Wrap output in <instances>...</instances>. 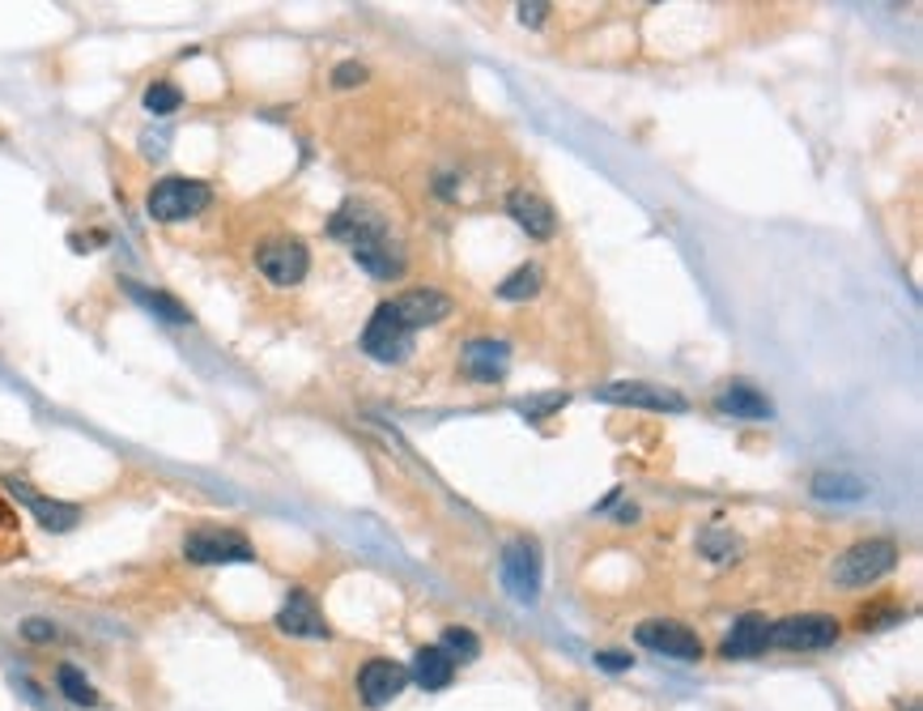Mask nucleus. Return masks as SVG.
<instances>
[{
  "label": "nucleus",
  "mask_w": 923,
  "mask_h": 711,
  "mask_svg": "<svg viewBox=\"0 0 923 711\" xmlns=\"http://www.w3.org/2000/svg\"><path fill=\"white\" fill-rule=\"evenodd\" d=\"M332 235L346 238L349 252H353V260L366 269L371 277H400L405 273V256H400V247H396V238L387 235L384 218H375V213H366V209H341L337 218H332Z\"/></svg>",
  "instance_id": "1"
},
{
  "label": "nucleus",
  "mask_w": 923,
  "mask_h": 711,
  "mask_svg": "<svg viewBox=\"0 0 923 711\" xmlns=\"http://www.w3.org/2000/svg\"><path fill=\"white\" fill-rule=\"evenodd\" d=\"M209 200H213L209 184L184 179V175H166V179H157L150 188V218H157V222H188Z\"/></svg>",
  "instance_id": "2"
},
{
  "label": "nucleus",
  "mask_w": 923,
  "mask_h": 711,
  "mask_svg": "<svg viewBox=\"0 0 923 711\" xmlns=\"http://www.w3.org/2000/svg\"><path fill=\"white\" fill-rule=\"evenodd\" d=\"M839 639V622L830 614H792L783 622H770L767 648H787V652H817Z\"/></svg>",
  "instance_id": "3"
},
{
  "label": "nucleus",
  "mask_w": 923,
  "mask_h": 711,
  "mask_svg": "<svg viewBox=\"0 0 923 711\" xmlns=\"http://www.w3.org/2000/svg\"><path fill=\"white\" fill-rule=\"evenodd\" d=\"M898 562V546L885 541V537H873V541H860L834 562V580L846 584V588H864L873 580H881L885 571Z\"/></svg>",
  "instance_id": "4"
},
{
  "label": "nucleus",
  "mask_w": 923,
  "mask_h": 711,
  "mask_svg": "<svg viewBox=\"0 0 923 711\" xmlns=\"http://www.w3.org/2000/svg\"><path fill=\"white\" fill-rule=\"evenodd\" d=\"M362 350L375 358V362H405L413 354V333L405 328V319L396 316L392 303H379L375 316L362 333Z\"/></svg>",
  "instance_id": "5"
},
{
  "label": "nucleus",
  "mask_w": 923,
  "mask_h": 711,
  "mask_svg": "<svg viewBox=\"0 0 923 711\" xmlns=\"http://www.w3.org/2000/svg\"><path fill=\"white\" fill-rule=\"evenodd\" d=\"M184 553L192 562H252L256 558L247 537L234 528H196L184 541Z\"/></svg>",
  "instance_id": "6"
},
{
  "label": "nucleus",
  "mask_w": 923,
  "mask_h": 711,
  "mask_svg": "<svg viewBox=\"0 0 923 711\" xmlns=\"http://www.w3.org/2000/svg\"><path fill=\"white\" fill-rule=\"evenodd\" d=\"M256 265L260 273L269 277L272 285H299L307 277V247L299 238H272L256 252Z\"/></svg>",
  "instance_id": "7"
},
{
  "label": "nucleus",
  "mask_w": 923,
  "mask_h": 711,
  "mask_svg": "<svg viewBox=\"0 0 923 711\" xmlns=\"http://www.w3.org/2000/svg\"><path fill=\"white\" fill-rule=\"evenodd\" d=\"M634 639L652 652H664V656H677V661H702V639L681 627V622H643Z\"/></svg>",
  "instance_id": "8"
},
{
  "label": "nucleus",
  "mask_w": 923,
  "mask_h": 711,
  "mask_svg": "<svg viewBox=\"0 0 923 711\" xmlns=\"http://www.w3.org/2000/svg\"><path fill=\"white\" fill-rule=\"evenodd\" d=\"M600 400L614 405H639V409H655V413H686V396L673 388H655V384H605Z\"/></svg>",
  "instance_id": "9"
},
{
  "label": "nucleus",
  "mask_w": 923,
  "mask_h": 711,
  "mask_svg": "<svg viewBox=\"0 0 923 711\" xmlns=\"http://www.w3.org/2000/svg\"><path fill=\"white\" fill-rule=\"evenodd\" d=\"M502 580L519 601H533L540 588V558L533 541H515L502 553Z\"/></svg>",
  "instance_id": "10"
},
{
  "label": "nucleus",
  "mask_w": 923,
  "mask_h": 711,
  "mask_svg": "<svg viewBox=\"0 0 923 711\" xmlns=\"http://www.w3.org/2000/svg\"><path fill=\"white\" fill-rule=\"evenodd\" d=\"M405 681H409V673L400 669L396 661H371L366 669L358 673V695H362L366 708H384L405 690Z\"/></svg>",
  "instance_id": "11"
},
{
  "label": "nucleus",
  "mask_w": 923,
  "mask_h": 711,
  "mask_svg": "<svg viewBox=\"0 0 923 711\" xmlns=\"http://www.w3.org/2000/svg\"><path fill=\"white\" fill-rule=\"evenodd\" d=\"M392 307H396V316L405 319L409 333H418L425 324H439V319L452 316V299L439 294V290H409V294H400Z\"/></svg>",
  "instance_id": "12"
},
{
  "label": "nucleus",
  "mask_w": 923,
  "mask_h": 711,
  "mask_svg": "<svg viewBox=\"0 0 923 711\" xmlns=\"http://www.w3.org/2000/svg\"><path fill=\"white\" fill-rule=\"evenodd\" d=\"M506 213L528 231L533 238H549L553 231H558V218H553V205L545 197H537V193H528V188H515L511 197H506Z\"/></svg>",
  "instance_id": "13"
},
{
  "label": "nucleus",
  "mask_w": 923,
  "mask_h": 711,
  "mask_svg": "<svg viewBox=\"0 0 923 711\" xmlns=\"http://www.w3.org/2000/svg\"><path fill=\"white\" fill-rule=\"evenodd\" d=\"M277 627L285 634H303V639H324V634H328L324 614L315 609L311 593H303V588H294V593L285 596V605H281V614H277Z\"/></svg>",
  "instance_id": "14"
},
{
  "label": "nucleus",
  "mask_w": 923,
  "mask_h": 711,
  "mask_svg": "<svg viewBox=\"0 0 923 711\" xmlns=\"http://www.w3.org/2000/svg\"><path fill=\"white\" fill-rule=\"evenodd\" d=\"M9 490L31 508V512L39 515L43 528H51V533H65V528H73L81 520L78 508H69V503H51V499H43L35 486H26V481H17V477H9Z\"/></svg>",
  "instance_id": "15"
},
{
  "label": "nucleus",
  "mask_w": 923,
  "mask_h": 711,
  "mask_svg": "<svg viewBox=\"0 0 923 711\" xmlns=\"http://www.w3.org/2000/svg\"><path fill=\"white\" fill-rule=\"evenodd\" d=\"M767 634H770V622L762 614H745V618L728 631V639H724V656H728V661H740V656L767 652Z\"/></svg>",
  "instance_id": "16"
},
{
  "label": "nucleus",
  "mask_w": 923,
  "mask_h": 711,
  "mask_svg": "<svg viewBox=\"0 0 923 711\" xmlns=\"http://www.w3.org/2000/svg\"><path fill=\"white\" fill-rule=\"evenodd\" d=\"M506 362H511V350H506L502 341H472L468 354H464V371H468L472 380L494 384V380L506 375Z\"/></svg>",
  "instance_id": "17"
},
{
  "label": "nucleus",
  "mask_w": 923,
  "mask_h": 711,
  "mask_svg": "<svg viewBox=\"0 0 923 711\" xmlns=\"http://www.w3.org/2000/svg\"><path fill=\"white\" fill-rule=\"evenodd\" d=\"M413 677H418V686H425V690H443L456 677V661L443 648H422L413 656Z\"/></svg>",
  "instance_id": "18"
},
{
  "label": "nucleus",
  "mask_w": 923,
  "mask_h": 711,
  "mask_svg": "<svg viewBox=\"0 0 923 711\" xmlns=\"http://www.w3.org/2000/svg\"><path fill=\"white\" fill-rule=\"evenodd\" d=\"M720 409L732 413V418H770L774 413L767 396L758 393V388H749V384H728L720 393Z\"/></svg>",
  "instance_id": "19"
},
{
  "label": "nucleus",
  "mask_w": 923,
  "mask_h": 711,
  "mask_svg": "<svg viewBox=\"0 0 923 711\" xmlns=\"http://www.w3.org/2000/svg\"><path fill=\"white\" fill-rule=\"evenodd\" d=\"M813 494L817 499H864L868 494V481L864 477H855V474H817L813 477Z\"/></svg>",
  "instance_id": "20"
},
{
  "label": "nucleus",
  "mask_w": 923,
  "mask_h": 711,
  "mask_svg": "<svg viewBox=\"0 0 923 711\" xmlns=\"http://www.w3.org/2000/svg\"><path fill=\"white\" fill-rule=\"evenodd\" d=\"M439 648H443L452 661H477V656H481V639L472 631H464V627H447Z\"/></svg>",
  "instance_id": "21"
},
{
  "label": "nucleus",
  "mask_w": 923,
  "mask_h": 711,
  "mask_svg": "<svg viewBox=\"0 0 923 711\" xmlns=\"http://www.w3.org/2000/svg\"><path fill=\"white\" fill-rule=\"evenodd\" d=\"M537 290H540V269H533V265L515 269V273H511L499 285V294H502V299H511V303H519V299H533Z\"/></svg>",
  "instance_id": "22"
},
{
  "label": "nucleus",
  "mask_w": 923,
  "mask_h": 711,
  "mask_svg": "<svg viewBox=\"0 0 923 711\" xmlns=\"http://www.w3.org/2000/svg\"><path fill=\"white\" fill-rule=\"evenodd\" d=\"M132 299H137V303H145V307H150V312H157L162 319H171V324H188V312H184L175 299L157 294V290H141V285H132Z\"/></svg>",
  "instance_id": "23"
},
{
  "label": "nucleus",
  "mask_w": 923,
  "mask_h": 711,
  "mask_svg": "<svg viewBox=\"0 0 923 711\" xmlns=\"http://www.w3.org/2000/svg\"><path fill=\"white\" fill-rule=\"evenodd\" d=\"M56 681H60V690L73 699V703H85V708H94L98 703V695H94V686L81 677V669H73V665H60V673H56Z\"/></svg>",
  "instance_id": "24"
},
{
  "label": "nucleus",
  "mask_w": 923,
  "mask_h": 711,
  "mask_svg": "<svg viewBox=\"0 0 923 711\" xmlns=\"http://www.w3.org/2000/svg\"><path fill=\"white\" fill-rule=\"evenodd\" d=\"M179 103H184V94H179L171 81H154V85L145 90V107H150L154 116H171V112H179Z\"/></svg>",
  "instance_id": "25"
},
{
  "label": "nucleus",
  "mask_w": 923,
  "mask_h": 711,
  "mask_svg": "<svg viewBox=\"0 0 923 711\" xmlns=\"http://www.w3.org/2000/svg\"><path fill=\"white\" fill-rule=\"evenodd\" d=\"M22 550V533H17V515H13V508L0 499V562L9 558V553Z\"/></svg>",
  "instance_id": "26"
},
{
  "label": "nucleus",
  "mask_w": 923,
  "mask_h": 711,
  "mask_svg": "<svg viewBox=\"0 0 923 711\" xmlns=\"http://www.w3.org/2000/svg\"><path fill=\"white\" fill-rule=\"evenodd\" d=\"M566 405V393H553V396H540V400H524L519 405V413H528V418H545V413H553V409H562Z\"/></svg>",
  "instance_id": "27"
},
{
  "label": "nucleus",
  "mask_w": 923,
  "mask_h": 711,
  "mask_svg": "<svg viewBox=\"0 0 923 711\" xmlns=\"http://www.w3.org/2000/svg\"><path fill=\"white\" fill-rule=\"evenodd\" d=\"M332 81H337L341 90H349V85H358V81H366V69L349 60V65H337V69H332Z\"/></svg>",
  "instance_id": "28"
},
{
  "label": "nucleus",
  "mask_w": 923,
  "mask_h": 711,
  "mask_svg": "<svg viewBox=\"0 0 923 711\" xmlns=\"http://www.w3.org/2000/svg\"><path fill=\"white\" fill-rule=\"evenodd\" d=\"M22 634H26L31 643H47V639H56V627L43 622V618H31V622H22Z\"/></svg>",
  "instance_id": "29"
},
{
  "label": "nucleus",
  "mask_w": 923,
  "mask_h": 711,
  "mask_svg": "<svg viewBox=\"0 0 923 711\" xmlns=\"http://www.w3.org/2000/svg\"><path fill=\"white\" fill-rule=\"evenodd\" d=\"M898 618H902L898 609H864V614H860L864 631H868V627H881V622H898Z\"/></svg>",
  "instance_id": "30"
},
{
  "label": "nucleus",
  "mask_w": 923,
  "mask_h": 711,
  "mask_svg": "<svg viewBox=\"0 0 923 711\" xmlns=\"http://www.w3.org/2000/svg\"><path fill=\"white\" fill-rule=\"evenodd\" d=\"M596 661H600V669H630V656H626V652H600V656H596Z\"/></svg>",
  "instance_id": "31"
},
{
  "label": "nucleus",
  "mask_w": 923,
  "mask_h": 711,
  "mask_svg": "<svg viewBox=\"0 0 923 711\" xmlns=\"http://www.w3.org/2000/svg\"><path fill=\"white\" fill-rule=\"evenodd\" d=\"M519 18H524L528 26H540V18H545V4H519Z\"/></svg>",
  "instance_id": "32"
}]
</instances>
